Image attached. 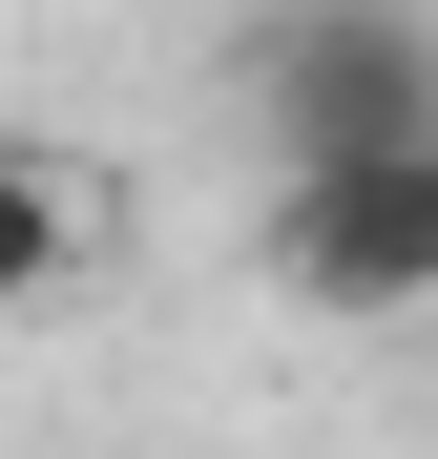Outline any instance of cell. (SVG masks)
Masks as SVG:
<instances>
[{
  "label": "cell",
  "instance_id": "6da1fadb",
  "mask_svg": "<svg viewBox=\"0 0 438 459\" xmlns=\"http://www.w3.org/2000/svg\"><path fill=\"white\" fill-rule=\"evenodd\" d=\"M251 105H271V168L438 146V22L417 0H271L251 22Z\"/></svg>",
  "mask_w": 438,
  "mask_h": 459
},
{
  "label": "cell",
  "instance_id": "7a4b0ae2",
  "mask_svg": "<svg viewBox=\"0 0 438 459\" xmlns=\"http://www.w3.org/2000/svg\"><path fill=\"white\" fill-rule=\"evenodd\" d=\"M271 292H313V314H438V146L271 168Z\"/></svg>",
  "mask_w": 438,
  "mask_h": 459
},
{
  "label": "cell",
  "instance_id": "3957f363",
  "mask_svg": "<svg viewBox=\"0 0 438 459\" xmlns=\"http://www.w3.org/2000/svg\"><path fill=\"white\" fill-rule=\"evenodd\" d=\"M63 272H84V188H63L42 146H0V314H42Z\"/></svg>",
  "mask_w": 438,
  "mask_h": 459
},
{
  "label": "cell",
  "instance_id": "277c9868",
  "mask_svg": "<svg viewBox=\"0 0 438 459\" xmlns=\"http://www.w3.org/2000/svg\"><path fill=\"white\" fill-rule=\"evenodd\" d=\"M251 22H271V0H251Z\"/></svg>",
  "mask_w": 438,
  "mask_h": 459
}]
</instances>
